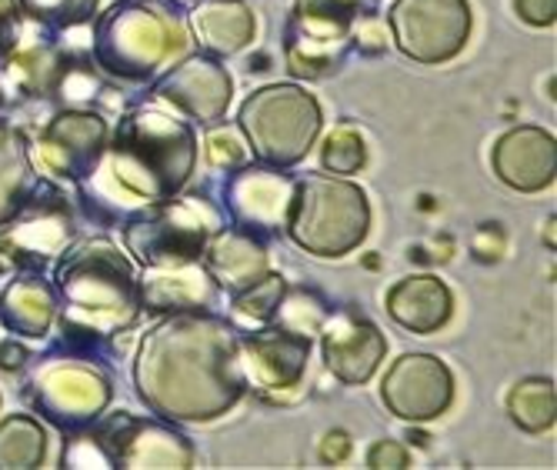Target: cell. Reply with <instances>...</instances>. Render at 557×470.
<instances>
[{"instance_id":"1","label":"cell","mask_w":557,"mask_h":470,"mask_svg":"<svg viewBox=\"0 0 557 470\" xmlns=\"http://www.w3.org/2000/svg\"><path fill=\"white\" fill-rule=\"evenodd\" d=\"M134 387L161 421H218L247 394L237 363V327L214 310L168 313L140 337Z\"/></svg>"},{"instance_id":"2","label":"cell","mask_w":557,"mask_h":470,"mask_svg":"<svg viewBox=\"0 0 557 470\" xmlns=\"http://www.w3.org/2000/svg\"><path fill=\"white\" fill-rule=\"evenodd\" d=\"M194 168V124L154 103H140L117 121L104 157L77 184V194L90 218L124 221L147 203L177 197L190 184Z\"/></svg>"},{"instance_id":"3","label":"cell","mask_w":557,"mask_h":470,"mask_svg":"<svg viewBox=\"0 0 557 470\" xmlns=\"http://www.w3.org/2000/svg\"><path fill=\"white\" fill-rule=\"evenodd\" d=\"M61 350L81 357L108 354L117 334L140 321V284L134 260L111 237L74 240L54 260Z\"/></svg>"},{"instance_id":"4","label":"cell","mask_w":557,"mask_h":470,"mask_svg":"<svg viewBox=\"0 0 557 470\" xmlns=\"http://www.w3.org/2000/svg\"><path fill=\"white\" fill-rule=\"evenodd\" d=\"M190 47L194 37L184 14L158 0H117L94 17L90 61L117 84L150 87Z\"/></svg>"},{"instance_id":"5","label":"cell","mask_w":557,"mask_h":470,"mask_svg":"<svg viewBox=\"0 0 557 470\" xmlns=\"http://www.w3.org/2000/svg\"><path fill=\"white\" fill-rule=\"evenodd\" d=\"M284 231L304 253L327 260L347 257L371 231L368 194L337 174H304L290 187Z\"/></svg>"},{"instance_id":"6","label":"cell","mask_w":557,"mask_h":470,"mask_svg":"<svg viewBox=\"0 0 557 470\" xmlns=\"http://www.w3.org/2000/svg\"><path fill=\"white\" fill-rule=\"evenodd\" d=\"M324 127V111L300 84H268L250 90L237 111V131L250 161L264 168H297L311 153Z\"/></svg>"},{"instance_id":"7","label":"cell","mask_w":557,"mask_h":470,"mask_svg":"<svg viewBox=\"0 0 557 470\" xmlns=\"http://www.w3.org/2000/svg\"><path fill=\"white\" fill-rule=\"evenodd\" d=\"M224 211L205 194H177L124 218V247L140 268L187 264L205 257L208 240L224 227Z\"/></svg>"},{"instance_id":"8","label":"cell","mask_w":557,"mask_h":470,"mask_svg":"<svg viewBox=\"0 0 557 470\" xmlns=\"http://www.w3.org/2000/svg\"><path fill=\"white\" fill-rule=\"evenodd\" d=\"M377 14V0H294L284 64L300 81H327L354 54V27Z\"/></svg>"},{"instance_id":"9","label":"cell","mask_w":557,"mask_h":470,"mask_svg":"<svg viewBox=\"0 0 557 470\" xmlns=\"http://www.w3.org/2000/svg\"><path fill=\"white\" fill-rule=\"evenodd\" d=\"M24 394L44 421H50L61 434H77L90 428L100 413H108L114 387L108 374L90 363V357L58 350L34 363Z\"/></svg>"},{"instance_id":"10","label":"cell","mask_w":557,"mask_h":470,"mask_svg":"<svg viewBox=\"0 0 557 470\" xmlns=\"http://www.w3.org/2000/svg\"><path fill=\"white\" fill-rule=\"evenodd\" d=\"M77 240L71 200L54 181H37L17 211L0 224V260L17 271H44Z\"/></svg>"},{"instance_id":"11","label":"cell","mask_w":557,"mask_h":470,"mask_svg":"<svg viewBox=\"0 0 557 470\" xmlns=\"http://www.w3.org/2000/svg\"><path fill=\"white\" fill-rule=\"evenodd\" d=\"M108 118L94 108H61L27 137L30 168L54 184H81L104 157Z\"/></svg>"},{"instance_id":"12","label":"cell","mask_w":557,"mask_h":470,"mask_svg":"<svg viewBox=\"0 0 557 470\" xmlns=\"http://www.w3.org/2000/svg\"><path fill=\"white\" fill-rule=\"evenodd\" d=\"M468 0H394L387 11V30L404 58L418 64H447L471 40Z\"/></svg>"},{"instance_id":"13","label":"cell","mask_w":557,"mask_h":470,"mask_svg":"<svg viewBox=\"0 0 557 470\" xmlns=\"http://www.w3.org/2000/svg\"><path fill=\"white\" fill-rule=\"evenodd\" d=\"M97 441L104 444L111 467H190L197 450L177 424L161 421V417H134L127 410H117L111 417L100 413L90 424Z\"/></svg>"},{"instance_id":"14","label":"cell","mask_w":557,"mask_h":470,"mask_svg":"<svg viewBox=\"0 0 557 470\" xmlns=\"http://www.w3.org/2000/svg\"><path fill=\"white\" fill-rule=\"evenodd\" d=\"M311 337L290 334L277 324H258L237 331V363L244 387L261 394L264 400H281L297 391L311 360Z\"/></svg>"},{"instance_id":"15","label":"cell","mask_w":557,"mask_h":470,"mask_svg":"<svg viewBox=\"0 0 557 470\" xmlns=\"http://www.w3.org/2000/svg\"><path fill=\"white\" fill-rule=\"evenodd\" d=\"M234 81L221 58L205 54V50H187L181 61H174L154 84H150V97L174 114H181L190 124H218L224 121L231 108Z\"/></svg>"},{"instance_id":"16","label":"cell","mask_w":557,"mask_h":470,"mask_svg":"<svg viewBox=\"0 0 557 470\" xmlns=\"http://www.w3.org/2000/svg\"><path fill=\"white\" fill-rule=\"evenodd\" d=\"M381 400L397 421L428 424L454 404V374L434 354H404L381 381Z\"/></svg>"},{"instance_id":"17","label":"cell","mask_w":557,"mask_h":470,"mask_svg":"<svg viewBox=\"0 0 557 470\" xmlns=\"http://www.w3.org/2000/svg\"><path fill=\"white\" fill-rule=\"evenodd\" d=\"M290 187H294V181L284 171L247 161L244 168L227 174V181L221 187V200L227 207V218L234 227H244V231L268 240L284 231Z\"/></svg>"},{"instance_id":"18","label":"cell","mask_w":557,"mask_h":470,"mask_svg":"<svg viewBox=\"0 0 557 470\" xmlns=\"http://www.w3.org/2000/svg\"><path fill=\"white\" fill-rule=\"evenodd\" d=\"M324 368L341 384H368L387 354V341L374 321H368L358 307H337L327 313V321L318 331Z\"/></svg>"},{"instance_id":"19","label":"cell","mask_w":557,"mask_h":470,"mask_svg":"<svg viewBox=\"0 0 557 470\" xmlns=\"http://www.w3.org/2000/svg\"><path fill=\"white\" fill-rule=\"evenodd\" d=\"M140 310L144 313H194V310H214L221 304V287L208 274L200 260L187 264H154L140 268Z\"/></svg>"},{"instance_id":"20","label":"cell","mask_w":557,"mask_h":470,"mask_svg":"<svg viewBox=\"0 0 557 470\" xmlns=\"http://www.w3.org/2000/svg\"><path fill=\"white\" fill-rule=\"evenodd\" d=\"M491 164L500 184H508L518 194H537L550 187L557 174L554 134L534 124H518L504 131L491 150Z\"/></svg>"},{"instance_id":"21","label":"cell","mask_w":557,"mask_h":470,"mask_svg":"<svg viewBox=\"0 0 557 470\" xmlns=\"http://www.w3.org/2000/svg\"><path fill=\"white\" fill-rule=\"evenodd\" d=\"M71 47H64L58 37L40 34L34 40H24L14 47V54L0 64V77L8 84L11 103L14 100H54L64 64H67Z\"/></svg>"},{"instance_id":"22","label":"cell","mask_w":557,"mask_h":470,"mask_svg":"<svg viewBox=\"0 0 557 470\" xmlns=\"http://www.w3.org/2000/svg\"><path fill=\"white\" fill-rule=\"evenodd\" d=\"M200 264L208 268L221 294H237L250 284H258L271 271V253L268 240L250 234L244 227L224 224L205 247Z\"/></svg>"},{"instance_id":"23","label":"cell","mask_w":557,"mask_h":470,"mask_svg":"<svg viewBox=\"0 0 557 470\" xmlns=\"http://www.w3.org/2000/svg\"><path fill=\"white\" fill-rule=\"evenodd\" d=\"M58 324V290L40 271H21L0 287V327L21 341H44Z\"/></svg>"},{"instance_id":"24","label":"cell","mask_w":557,"mask_h":470,"mask_svg":"<svg viewBox=\"0 0 557 470\" xmlns=\"http://www.w3.org/2000/svg\"><path fill=\"white\" fill-rule=\"evenodd\" d=\"M384 307L391 321L411 334H434L454 313V294L437 274H411L391 284Z\"/></svg>"},{"instance_id":"25","label":"cell","mask_w":557,"mask_h":470,"mask_svg":"<svg viewBox=\"0 0 557 470\" xmlns=\"http://www.w3.org/2000/svg\"><path fill=\"white\" fill-rule=\"evenodd\" d=\"M190 37L205 54L234 58L255 40V11L247 0H200L190 11Z\"/></svg>"},{"instance_id":"26","label":"cell","mask_w":557,"mask_h":470,"mask_svg":"<svg viewBox=\"0 0 557 470\" xmlns=\"http://www.w3.org/2000/svg\"><path fill=\"white\" fill-rule=\"evenodd\" d=\"M37 177L30 168V153H27V137L21 127L4 121L0 114V224H4L24 197L34 190Z\"/></svg>"},{"instance_id":"27","label":"cell","mask_w":557,"mask_h":470,"mask_svg":"<svg viewBox=\"0 0 557 470\" xmlns=\"http://www.w3.org/2000/svg\"><path fill=\"white\" fill-rule=\"evenodd\" d=\"M47 457V431L30 413H11L0 421V470H30Z\"/></svg>"},{"instance_id":"28","label":"cell","mask_w":557,"mask_h":470,"mask_svg":"<svg viewBox=\"0 0 557 470\" xmlns=\"http://www.w3.org/2000/svg\"><path fill=\"white\" fill-rule=\"evenodd\" d=\"M511 421L528 434H544L554 428L557 417V391L550 378H524L508 394Z\"/></svg>"},{"instance_id":"29","label":"cell","mask_w":557,"mask_h":470,"mask_svg":"<svg viewBox=\"0 0 557 470\" xmlns=\"http://www.w3.org/2000/svg\"><path fill=\"white\" fill-rule=\"evenodd\" d=\"M17 8L40 34L64 37L84 30L97 17L100 0H17Z\"/></svg>"},{"instance_id":"30","label":"cell","mask_w":557,"mask_h":470,"mask_svg":"<svg viewBox=\"0 0 557 470\" xmlns=\"http://www.w3.org/2000/svg\"><path fill=\"white\" fill-rule=\"evenodd\" d=\"M327 313H331V304L314 287H284L281 300L274 307V318L268 324H277L290 334L314 341L321 324L327 321Z\"/></svg>"},{"instance_id":"31","label":"cell","mask_w":557,"mask_h":470,"mask_svg":"<svg viewBox=\"0 0 557 470\" xmlns=\"http://www.w3.org/2000/svg\"><path fill=\"white\" fill-rule=\"evenodd\" d=\"M287 281L274 271H268L258 284H250L237 294H231V310H234V318L244 321V324H268L274 318V307L284 294Z\"/></svg>"},{"instance_id":"32","label":"cell","mask_w":557,"mask_h":470,"mask_svg":"<svg viewBox=\"0 0 557 470\" xmlns=\"http://www.w3.org/2000/svg\"><path fill=\"white\" fill-rule=\"evenodd\" d=\"M364 164H368V147H364L361 131H354L350 124H341L324 137V144H321V168L324 171L347 177V174H358Z\"/></svg>"},{"instance_id":"33","label":"cell","mask_w":557,"mask_h":470,"mask_svg":"<svg viewBox=\"0 0 557 470\" xmlns=\"http://www.w3.org/2000/svg\"><path fill=\"white\" fill-rule=\"evenodd\" d=\"M205 153H208V164L214 171H237L250 161V153H247V144L240 137L237 127H227V124H211L208 137H205Z\"/></svg>"},{"instance_id":"34","label":"cell","mask_w":557,"mask_h":470,"mask_svg":"<svg viewBox=\"0 0 557 470\" xmlns=\"http://www.w3.org/2000/svg\"><path fill=\"white\" fill-rule=\"evenodd\" d=\"M64 463L67 467H111V457L104 450V444L97 441V434L90 428L71 434L67 450H64Z\"/></svg>"},{"instance_id":"35","label":"cell","mask_w":557,"mask_h":470,"mask_svg":"<svg viewBox=\"0 0 557 470\" xmlns=\"http://www.w3.org/2000/svg\"><path fill=\"white\" fill-rule=\"evenodd\" d=\"M24 37V14L17 0H0V64H4Z\"/></svg>"},{"instance_id":"36","label":"cell","mask_w":557,"mask_h":470,"mask_svg":"<svg viewBox=\"0 0 557 470\" xmlns=\"http://www.w3.org/2000/svg\"><path fill=\"white\" fill-rule=\"evenodd\" d=\"M354 50L358 54H368V58H377L387 50V37H384V24L377 14H368L358 21V27H354Z\"/></svg>"},{"instance_id":"37","label":"cell","mask_w":557,"mask_h":470,"mask_svg":"<svg viewBox=\"0 0 557 470\" xmlns=\"http://www.w3.org/2000/svg\"><path fill=\"white\" fill-rule=\"evenodd\" d=\"M408 463H411V450L400 441H377L368 450V467H374V470H397V467H408Z\"/></svg>"},{"instance_id":"38","label":"cell","mask_w":557,"mask_h":470,"mask_svg":"<svg viewBox=\"0 0 557 470\" xmlns=\"http://www.w3.org/2000/svg\"><path fill=\"white\" fill-rule=\"evenodd\" d=\"M515 14L531 27H550L557 21V0H515Z\"/></svg>"},{"instance_id":"39","label":"cell","mask_w":557,"mask_h":470,"mask_svg":"<svg viewBox=\"0 0 557 470\" xmlns=\"http://www.w3.org/2000/svg\"><path fill=\"white\" fill-rule=\"evenodd\" d=\"M350 450H354V444H350V434L347 431H341V428H334V431H327L324 434V441H321V460L324 463H341V460H347L350 457Z\"/></svg>"},{"instance_id":"40","label":"cell","mask_w":557,"mask_h":470,"mask_svg":"<svg viewBox=\"0 0 557 470\" xmlns=\"http://www.w3.org/2000/svg\"><path fill=\"white\" fill-rule=\"evenodd\" d=\"M27 360H30V350L21 344V337L0 341V371H4V374L24 371V368H27Z\"/></svg>"},{"instance_id":"41","label":"cell","mask_w":557,"mask_h":470,"mask_svg":"<svg viewBox=\"0 0 557 470\" xmlns=\"http://www.w3.org/2000/svg\"><path fill=\"white\" fill-rule=\"evenodd\" d=\"M158 4H164V8H174V11H181V14H187L194 4H200V0H158Z\"/></svg>"},{"instance_id":"42","label":"cell","mask_w":557,"mask_h":470,"mask_svg":"<svg viewBox=\"0 0 557 470\" xmlns=\"http://www.w3.org/2000/svg\"><path fill=\"white\" fill-rule=\"evenodd\" d=\"M11 108V94H8V84H4V77H0V114H4Z\"/></svg>"},{"instance_id":"43","label":"cell","mask_w":557,"mask_h":470,"mask_svg":"<svg viewBox=\"0 0 557 470\" xmlns=\"http://www.w3.org/2000/svg\"><path fill=\"white\" fill-rule=\"evenodd\" d=\"M547 247H554V218H547Z\"/></svg>"},{"instance_id":"44","label":"cell","mask_w":557,"mask_h":470,"mask_svg":"<svg viewBox=\"0 0 557 470\" xmlns=\"http://www.w3.org/2000/svg\"><path fill=\"white\" fill-rule=\"evenodd\" d=\"M8 277V264H4V260H0V281H4Z\"/></svg>"}]
</instances>
